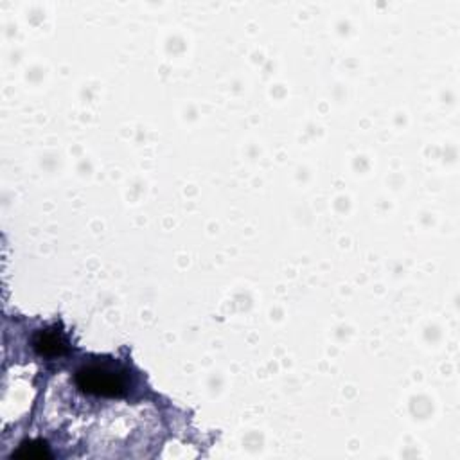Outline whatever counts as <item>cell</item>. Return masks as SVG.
<instances>
[{"label":"cell","mask_w":460,"mask_h":460,"mask_svg":"<svg viewBox=\"0 0 460 460\" xmlns=\"http://www.w3.org/2000/svg\"><path fill=\"white\" fill-rule=\"evenodd\" d=\"M75 386L93 397H120L128 392V372L113 361H92L83 365L74 376Z\"/></svg>","instance_id":"1"},{"label":"cell","mask_w":460,"mask_h":460,"mask_svg":"<svg viewBox=\"0 0 460 460\" xmlns=\"http://www.w3.org/2000/svg\"><path fill=\"white\" fill-rule=\"evenodd\" d=\"M34 347L43 356H59L66 350V341L61 336V332H58L56 329H47L38 332L34 340Z\"/></svg>","instance_id":"2"}]
</instances>
